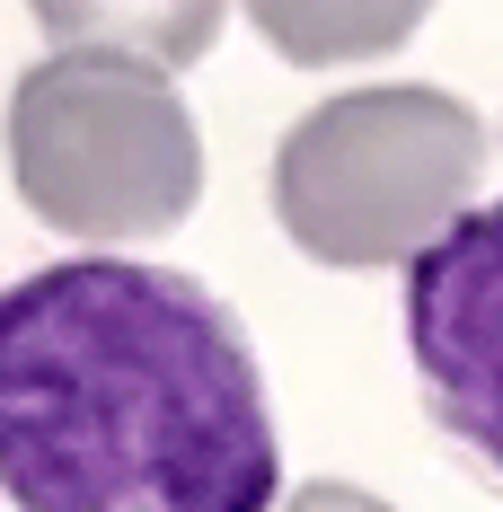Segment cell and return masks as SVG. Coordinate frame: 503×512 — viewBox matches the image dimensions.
<instances>
[{
    "instance_id": "3957f363",
    "label": "cell",
    "mask_w": 503,
    "mask_h": 512,
    "mask_svg": "<svg viewBox=\"0 0 503 512\" xmlns=\"http://www.w3.org/2000/svg\"><path fill=\"white\" fill-rule=\"evenodd\" d=\"M18 204L80 248L168 239L203 195V133L177 71L124 53H45L9 89Z\"/></svg>"
},
{
    "instance_id": "8992f818",
    "label": "cell",
    "mask_w": 503,
    "mask_h": 512,
    "mask_svg": "<svg viewBox=\"0 0 503 512\" xmlns=\"http://www.w3.org/2000/svg\"><path fill=\"white\" fill-rule=\"evenodd\" d=\"M248 27L283 53L292 71H336V62H380L398 53L433 0H239Z\"/></svg>"
},
{
    "instance_id": "6da1fadb",
    "label": "cell",
    "mask_w": 503,
    "mask_h": 512,
    "mask_svg": "<svg viewBox=\"0 0 503 512\" xmlns=\"http://www.w3.org/2000/svg\"><path fill=\"white\" fill-rule=\"evenodd\" d=\"M0 495L18 512H274L283 442L239 318L151 256L0 292Z\"/></svg>"
},
{
    "instance_id": "7a4b0ae2",
    "label": "cell",
    "mask_w": 503,
    "mask_h": 512,
    "mask_svg": "<svg viewBox=\"0 0 503 512\" xmlns=\"http://www.w3.org/2000/svg\"><path fill=\"white\" fill-rule=\"evenodd\" d=\"M477 168L486 124L468 98L424 80L345 89L274 142V221L309 265H406L477 204Z\"/></svg>"
},
{
    "instance_id": "5b68a950",
    "label": "cell",
    "mask_w": 503,
    "mask_h": 512,
    "mask_svg": "<svg viewBox=\"0 0 503 512\" xmlns=\"http://www.w3.org/2000/svg\"><path fill=\"white\" fill-rule=\"evenodd\" d=\"M53 53H124L151 71H195L221 45L230 0H27Z\"/></svg>"
},
{
    "instance_id": "277c9868",
    "label": "cell",
    "mask_w": 503,
    "mask_h": 512,
    "mask_svg": "<svg viewBox=\"0 0 503 512\" xmlns=\"http://www.w3.org/2000/svg\"><path fill=\"white\" fill-rule=\"evenodd\" d=\"M406 354L433 424L503 486V195L406 256Z\"/></svg>"
},
{
    "instance_id": "52a82bcc",
    "label": "cell",
    "mask_w": 503,
    "mask_h": 512,
    "mask_svg": "<svg viewBox=\"0 0 503 512\" xmlns=\"http://www.w3.org/2000/svg\"><path fill=\"white\" fill-rule=\"evenodd\" d=\"M274 512H398V504H380L371 486H345V477H318V486H301V495H283Z\"/></svg>"
}]
</instances>
